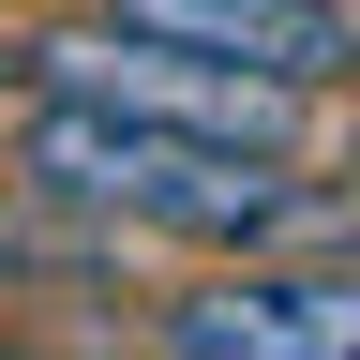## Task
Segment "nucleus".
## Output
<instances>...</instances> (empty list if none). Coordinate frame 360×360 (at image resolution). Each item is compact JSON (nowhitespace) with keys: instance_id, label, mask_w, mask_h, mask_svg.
Returning <instances> with one entry per match:
<instances>
[{"instance_id":"nucleus-1","label":"nucleus","mask_w":360,"mask_h":360,"mask_svg":"<svg viewBox=\"0 0 360 360\" xmlns=\"http://www.w3.org/2000/svg\"><path fill=\"white\" fill-rule=\"evenodd\" d=\"M15 195L135 225V240H180V255H270V240H300L315 180H300V150H240V135H180V120L45 90L15 120Z\"/></svg>"},{"instance_id":"nucleus-2","label":"nucleus","mask_w":360,"mask_h":360,"mask_svg":"<svg viewBox=\"0 0 360 360\" xmlns=\"http://www.w3.org/2000/svg\"><path fill=\"white\" fill-rule=\"evenodd\" d=\"M30 90H75V105H135V120H180V135H240V150H300V75H255V60H210V45H150L120 15L90 30H30L15 45Z\"/></svg>"},{"instance_id":"nucleus-5","label":"nucleus","mask_w":360,"mask_h":360,"mask_svg":"<svg viewBox=\"0 0 360 360\" xmlns=\"http://www.w3.org/2000/svg\"><path fill=\"white\" fill-rule=\"evenodd\" d=\"M345 150H360V120H345Z\"/></svg>"},{"instance_id":"nucleus-4","label":"nucleus","mask_w":360,"mask_h":360,"mask_svg":"<svg viewBox=\"0 0 360 360\" xmlns=\"http://www.w3.org/2000/svg\"><path fill=\"white\" fill-rule=\"evenodd\" d=\"M90 15H120L150 45L255 60V75H300V90H360V0H90Z\"/></svg>"},{"instance_id":"nucleus-3","label":"nucleus","mask_w":360,"mask_h":360,"mask_svg":"<svg viewBox=\"0 0 360 360\" xmlns=\"http://www.w3.org/2000/svg\"><path fill=\"white\" fill-rule=\"evenodd\" d=\"M150 345H180V360H360V255H330V240L210 255L150 315Z\"/></svg>"}]
</instances>
